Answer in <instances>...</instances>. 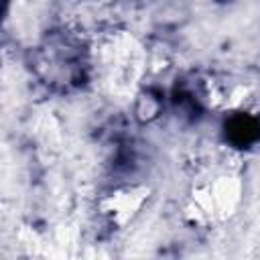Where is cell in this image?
<instances>
[{"instance_id":"obj_1","label":"cell","mask_w":260,"mask_h":260,"mask_svg":"<svg viewBox=\"0 0 260 260\" xmlns=\"http://www.w3.org/2000/svg\"><path fill=\"white\" fill-rule=\"evenodd\" d=\"M225 136L232 144L236 146H250L256 140H260V122L252 116L246 114H238L234 118H230L228 126H225Z\"/></svg>"}]
</instances>
